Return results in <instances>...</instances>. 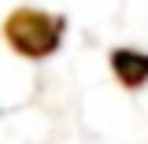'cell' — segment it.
<instances>
[{"label":"cell","mask_w":148,"mask_h":144,"mask_svg":"<svg viewBox=\"0 0 148 144\" xmlns=\"http://www.w3.org/2000/svg\"><path fill=\"white\" fill-rule=\"evenodd\" d=\"M4 37L11 41V48L18 55L45 59L63 41V18L48 15V11H37V8H18L15 15L4 22Z\"/></svg>","instance_id":"cell-1"},{"label":"cell","mask_w":148,"mask_h":144,"mask_svg":"<svg viewBox=\"0 0 148 144\" xmlns=\"http://www.w3.org/2000/svg\"><path fill=\"white\" fill-rule=\"evenodd\" d=\"M111 70L126 89H141L148 81V55L137 48H115L111 52Z\"/></svg>","instance_id":"cell-2"}]
</instances>
